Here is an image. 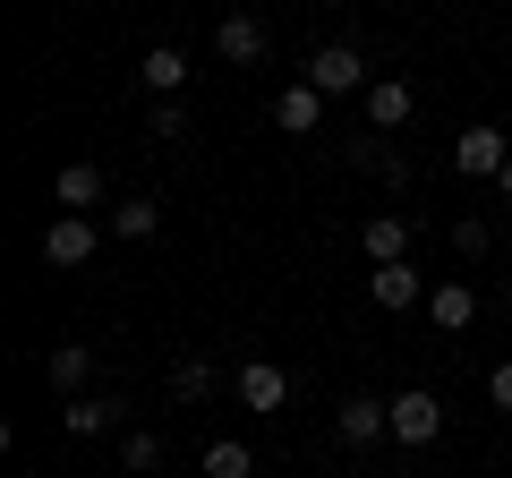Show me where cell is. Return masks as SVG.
I'll list each match as a JSON object with an SVG mask.
<instances>
[{
    "mask_svg": "<svg viewBox=\"0 0 512 478\" xmlns=\"http://www.w3.org/2000/svg\"><path fill=\"white\" fill-rule=\"evenodd\" d=\"M359 248H367V265H402L410 257V214H367Z\"/></svg>",
    "mask_w": 512,
    "mask_h": 478,
    "instance_id": "8fae6325",
    "label": "cell"
},
{
    "mask_svg": "<svg viewBox=\"0 0 512 478\" xmlns=\"http://www.w3.org/2000/svg\"><path fill=\"white\" fill-rule=\"evenodd\" d=\"M214 52L231 60V69H256V60H265V18H248V9H231V18L214 26Z\"/></svg>",
    "mask_w": 512,
    "mask_h": 478,
    "instance_id": "30bf717a",
    "label": "cell"
},
{
    "mask_svg": "<svg viewBox=\"0 0 512 478\" xmlns=\"http://www.w3.org/2000/svg\"><path fill=\"white\" fill-rule=\"evenodd\" d=\"M333 436H342L350 453L384 444V436H393V402H384V393H350V402H333Z\"/></svg>",
    "mask_w": 512,
    "mask_h": 478,
    "instance_id": "3957f363",
    "label": "cell"
},
{
    "mask_svg": "<svg viewBox=\"0 0 512 478\" xmlns=\"http://www.w3.org/2000/svg\"><path fill=\"white\" fill-rule=\"evenodd\" d=\"M504 163H512V137L504 129H461L453 137V171H461V180H504Z\"/></svg>",
    "mask_w": 512,
    "mask_h": 478,
    "instance_id": "8992f818",
    "label": "cell"
},
{
    "mask_svg": "<svg viewBox=\"0 0 512 478\" xmlns=\"http://www.w3.org/2000/svg\"><path fill=\"white\" fill-rule=\"evenodd\" d=\"M214 385H222L214 359H197V350H188V359H171V402H205Z\"/></svg>",
    "mask_w": 512,
    "mask_h": 478,
    "instance_id": "ac0fdd59",
    "label": "cell"
},
{
    "mask_svg": "<svg viewBox=\"0 0 512 478\" xmlns=\"http://www.w3.org/2000/svg\"><path fill=\"white\" fill-rule=\"evenodd\" d=\"M111 239H154L163 231V205H146V197H128V205H111V222H103Z\"/></svg>",
    "mask_w": 512,
    "mask_h": 478,
    "instance_id": "d6986e66",
    "label": "cell"
},
{
    "mask_svg": "<svg viewBox=\"0 0 512 478\" xmlns=\"http://www.w3.org/2000/svg\"><path fill=\"white\" fill-rule=\"evenodd\" d=\"M60 427L69 436H103V427H120V402L111 393H77V402H60Z\"/></svg>",
    "mask_w": 512,
    "mask_h": 478,
    "instance_id": "2e32d148",
    "label": "cell"
},
{
    "mask_svg": "<svg viewBox=\"0 0 512 478\" xmlns=\"http://www.w3.org/2000/svg\"><path fill=\"white\" fill-rule=\"evenodd\" d=\"M239 402L248 410H282L291 402V376H282L274 359H248V368H239Z\"/></svg>",
    "mask_w": 512,
    "mask_h": 478,
    "instance_id": "5bb4252c",
    "label": "cell"
},
{
    "mask_svg": "<svg viewBox=\"0 0 512 478\" xmlns=\"http://www.w3.org/2000/svg\"><path fill=\"white\" fill-rule=\"evenodd\" d=\"M137 86H146L154 103H180V94H188V52H180V43H154V52L137 60Z\"/></svg>",
    "mask_w": 512,
    "mask_h": 478,
    "instance_id": "ba28073f",
    "label": "cell"
},
{
    "mask_svg": "<svg viewBox=\"0 0 512 478\" xmlns=\"http://www.w3.org/2000/svg\"><path fill=\"white\" fill-rule=\"evenodd\" d=\"M43 376H52V393H60V402H77V393H86V376H94V350H86V342H52Z\"/></svg>",
    "mask_w": 512,
    "mask_h": 478,
    "instance_id": "7c38bea8",
    "label": "cell"
},
{
    "mask_svg": "<svg viewBox=\"0 0 512 478\" xmlns=\"http://www.w3.org/2000/svg\"><path fill=\"white\" fill-rule=\"evenodd\" d=\"M487 239H495V231H487L478 214H461V222H453V248H461V257H487Z\"/></svg>",
    "mask_w": 512,
    "mask_h": 478,
    "instance_id": "7402d4cb",
    "label": "cell"
},
{
    "mask_svg": "<svg viewBox=\"0 0 512 478\" xmlns=\"http://www.w3.org/2000/svg\"><path fill=\"white\" fill-rule=\"evenodd\" d=\"M444 436V402L427 385H410V393H393V444H410V453H427V444Z\"/></svg>",
    "mask_w": 512,
    "mask_h": 478,
    "instance_id": "277c9868",
    "label": "cell"
},
{
    "mask_svg": "<svg viewBox=\"0 0 512 478\" xmlns=\"http://www.w3.org/2000/svg\"><path fill=\"white\" fill-rule=\"evenodd\" d=\"M427 291H436V282H419V265H376V274H367V299H376L384 316H402V308H427Z\"/></svg>",
    "mask_w": 512,
    "mask_h": 478,
    "instance_id": "52a82bcc",
    "label": "cell"
},
{
    "mask_svg": "<svg viewBox=\"0 0 512 478\" xmlns=\"http://www.w3.org/2000/svg\"><path fill=\"white\" fill-rule=\"evenodd\" d=\"M487 402L512 419V359H495V368H487Z\"/></svg>",
    "mask_w": 512,
    "mask_h": 478,
    "instance_id": "603a6c76",
    "label": "cell"
},
{
    "mask_svg": "<svg viewBox=\"0 0 512 478\" xmlns=\"http://www.w3.org/2000/svg\"><path fill=\"white\" fill-rule=\"evenodd\" d=\"M120 461H128L137 478H146V470H163V436H154V427H128V436H120Z\"/></svg>",
    "mask_w": 512,
    "mask_h": 478,
    "instance_id": "ffe728a7",
    "label": "cell"
},
{
    "mask_svg": "<svg viewBox=\"0 0 512 478\" xmlns=\"http://www.w3.org/2000/svg\"><path fill=\"white\" fill-rule=\"evenodd\" d=\"M495 188H504V197H512V163H504V180H495Z\"/></svg>",
    "mask_w": 512,
    "mask_h": 478,
    "instance_id": "cb8c5ba5",
    "label": "cell"
},
{
    "mask_svg": "<svg viewBox=\"0 0 512 478\" xmlns=\"http://www.w3.org/2000/svg\"><path fill=\"white\" fill-rule=\"evenodd\" d=\"M427 316H436L444 333H470V325H478V291H470L461 274H453V282H436V291H427Z\"/></svg>",
    "mask_w": 512,
    "mask_h": 478,
    "instance_id": "4fadbf2b",
    "label": "cell"
},
{
    "mask_svg": "<svg viewBox=\"0 0 512 478\" xmlns=\"http://www.w3.org/2000/svg\"><path fill=\"white\" fill-rule=\"evenodd\" d=\"M146 129L163 137V146H180V137H188V103H154V111H146Z\"/></svg>",
    "mask_w": 512,
    "mask_h": 478,
    "instance_id": "44dd1931",
    "label": "cell"
},
{
    "mask_svg": "<svg viewBox=\"0 0 512 478\" xmlns=\"http://www.w3.org/2000/svg\"><path fill=\"white\" fill-rule=\"evenodd\" d=\"M52 205H60V214H94V205H103V171H94V163H69V171L52 180Z\"/></svg>",
    "mask_w": 512,
    "mask_h": 478,
    "instance_id": "9a60e30c",
    "label": "cell"
},
{
    "mask_svg": "<svg viewBox=\"0 0 512 478\" xmlns=\"http://www.w3.org/2000/svg\"><path fill=\"white\" fill-rule=\"evenodd\" d=\"M94 248H103V222L94 214H52L43 222V265H60V274L94 265Z\"/></svg>",
    "mask_w": 512,
    "mask_h": 478,
    "instance_id": "7a4b0ae2",
    "label": "cell"
},
{
    "mask_svg": "<svg viewBox=\"0 0 512 478\" xmlns=\"http://www.w3.org/2000/svg\"><path fill=\"white\" fill-rule=\"evenodd\" d=\"M197 470H205V478H256V453H248L239 436H214V444H205V461H197Z\"/></svg>",
    "mask_w": 512,
    "mask_h": 478,
    "instance_id": "e0dca14e",
    "label": "cell"
},
{
    "mask_svg": "<svg viewBox=\"0 0 512 478\" xmlns=\"http://www.w3.org/2000/svg\"><path fill=\"white\" fill-rule=\"evenodd\" d=\"M359 103H367V129L376 137H402L410 120H419V86H410V77H376Z\"/></svg>",
    "mask_w": 512,
    "mask_h": 478,
    "instance_id": "5b68a950",
    "label": "cell"
},
{
    "mask_svg": "<svg viewBox=\"0 0 512 478\" xmlns=\"http://www.w3.org/2000/svg\"><path fill=\"white\" fill-rule=\"evenodd\" d=\"M308 86L333 103V94H367V86H376V69H367L359 43H316V52H308Z\"/></svg>",
    "mask_w": 512,
    "mask_h": 478,
    "instance_id": "6da1fadb",
    "label": "cell"
},
{
    "mask_svg": "<svg viewBox=\"0 0 512 478\" xmlns=\"http://www.w3.org/2000/svg\"><path fill=\"white\" fill-rule=\"evenodd\" d=\"M274 129H282V137H316V129H325V94H316L308 77L274 94Z\"/></svg>",
    "mask_w": 512,
    "mask_h": 478,
    "instance_id": "9c48e42d",
    "label": "cell"
}]
</instances>
